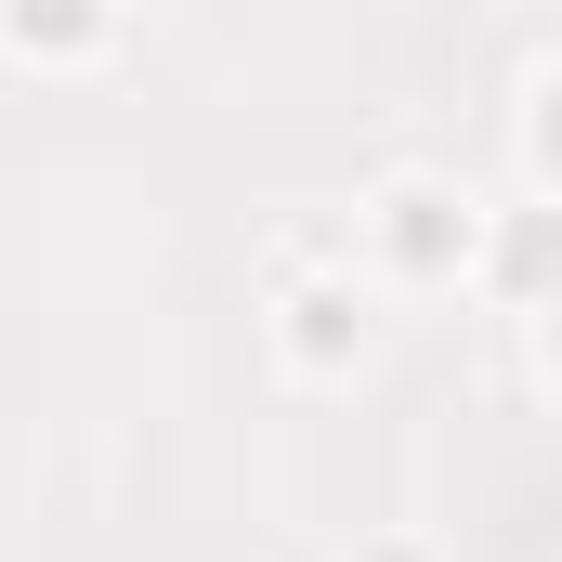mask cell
Segmentation results:
<instances>
[{
  "instance_id": "obj_7",
  "label": "cell",
  "mask_w": 562,
  "mask_h": 562,
  "mask_svg": "<svg viewBox=\"0 0 562 562\" xmlns=\"http://www.w3.org/2000/svg\"><path fill=\"white\" fill-rule=\"evenodd\" d=\"M353 562H431V537H367Z\"/></svg>"
},
{
  "instance_id": "obj_1",
  "label": "cell",
  "mask_w": 562,
  "mask_h": 562,
  "mask_svg": "<svg viewBox=\"0 0 562 562\" xmlns=\"http://www.w3.org/2000/svg\"><path fill=\"white\" fill-rule=\"evenodd\" d=\"M353 262L380 288H471V262H484V196L458 170H380L353 196Z\"/></svg>"
},
{
  "instance_id": "obj_2",
  "label": "cell",
  "mask_w": 562,
  "mask_h": 562,
  "mask_svg": "<svg viewBox=\"0 0 562 562\" xmlns=\"http://www.w3.org/2000/svg\"><path fill=\"white\" fill-rule=\"evenodd\" d=\"M262 340H276L288 380H353V367H367V340H380V276L353 262V236H301L276 262Z\"/></svg>"
},
{
  "instance_id": "obj_5",
  "label": "cell",
  "mask_w": 562,
  "mask_h": 562,
  "mask_svg": "<svg viewBox=\"0 0 562 562\" xmlns=\"http://www.w3.org/2000/svg\"><path fill=\"white\" fill-rule=\"evenodd\" d=\"M510 144H524V196H562V53L524 79V119H510Z\"/></svg>"
},
{
  "instance_id": "obj_3",
  "label": "cell",
  "mask_w": 562,
  "mask_h": 562,
  "mask_svg": "<svg viewBox=\"0 0 562 562\" xmlns=\"http://www.w3.org/2000/svg\"><path fill=\"white\" fill-rule=\"evenodd\" d=\"M471 288L497 301V314H550L562 301V196H524V210H484V262H471Z\"/></svg>"
},
{
  "instance_id": "obj_4",
  "label": "cell",
  "mask_w": 562,
  "mask_h": 562,
  "mask_svg": "<svg viewBox=\"0 0 562 562\" xmlns=\"http://www.w3.org/2000/svg\"><path fill=\"white\" fill-rule=\"evenodd\" d=\"M132 40V0H0V53L40 66V79H79Z\"/></svg>"
},
{
  "instance_id": "obj_6",
  "label": "cell",
  "mask_w": 562,
  "mask_h": 562,
  "mask_svg": "<svg viewBox=\"0 0 562 562\" xmlns=\"http://www.w3.org/2000/svg\"><path fill=\"white\" fill-rule=\"evenodd\" d=\"M537 380H550V393H562V301H550V314H537Z\"/></svg>"
}]
</instances>
